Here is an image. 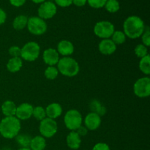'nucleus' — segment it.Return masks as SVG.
Wrapping results in <instances>:
<instances>
[{"mask_svg":"<svg viewBox=\"0 0 150 150\" xmlns=\"http://www.w3.org/2000/svg\"><path fill=\"white\" fill-rule=\"evenodd\" d=\"M58 131V125L55 120L45 117L40 122L39 132L45 139H50L55 136Z\"/></svg>","mask_w":150,"mask_h":150,"instance_id":"7","label":"nucleus"},{"mask_svg":"<svg viewBox=\"0 0 150 150\" xmlns=\"http://www.w3.org/2000/svg\"><path fill=\"white\" fill-rule=\"evenodd\" d=\"M133 92L140 98H147L150 95V79L148 76L140 78L133 85Z\"/></svg>","mask_w":150,"mask_h":150,"instance_id":"9","label":"nucleus"},{"mask_svg":"<svg viewBox=\"0 0 150 150\" xmlns=\"http://www.w3.org/2000/svg\"><path fill=\"white\" fill-rule=\"evenodd\" d=\"M57 52L59 55L64 57H70L73 54L75 51L74 45L73 42L67 40H62L59 41L57 45Z\"/></svg>","mask_w":150,"mask_h":150,"instance_id":"14","label":"nucleus"},{"mask_svg":"<svg viewBox=\"0 0 150 150\" xmlns=\"http://www.w3.org/2000/svg\"><path fill=\"white\" fill-rule=\"evenodd\" d=\"M56 5L62 7H67L73 4V0H54Z\"/></svg>","mask_w":150,"mask_h":150,"instance_id":"33","label":"nucleus"},{"mask_svg":"<svg viewBox=\"0 0 150 150\" xmlns=\"http://www.w3.org/2000/svg\"><path fill=\"white\" fill-rule=\"evenodd\" d=\"M46 113V117L52 120H56L59 118L62 114V107L58 103H52L48 105L45 108Z\"/></svg>","mask_w":150,"mask_h":150,"instance_id":"16","label":"nucleus"},{"mask_svg":"<svg viewBox=\"0 0 150 150\" xmlns=\"http://www.w3.org/2000/svg\"><path fill=\"white\" fill-rule=\"evenodd\" d=\"M7 20V13L3 9L0 7V26L4 24Z\"/></svg>","mask_w":150,"mask_h":150,"instance_id":"37","label":"nucleus"},{"mask_svg":"<svg viewBox=\"0 0 150 150\" xmlns=\"http://www.w3.org/2000/svg\"><path fill=\"white\" fill-rule=\"evenodd\" d=\"M57 65L59 73L66 77H74L80 71V66L78 62L70 57L60 58Z\"/></svg>","mask_w":150,"mask_h":150,"instance_id":"3","label":"nucleus"},{"mask_svg":"<svg viewBox=\"0 0 150 150\" xmlns=\"http://www.w3.org/2000/svg\"><path fill=\"white\" fill-rule=\"evenodd\" d=\"M10 1V3L13 6L16 7H19L23 6V4H25L26 0H9Z\"/></svg>","mask_w":150,"mask_h":150,"instance_id":"36","label":"nucleus"},{"mask_svg":"<svg viewBox=\"0 0 150 150\" xmlns=\"http://www.w3.org/2000/svg\"><path fill=\"white\" fill-rule=\"evenodd\" d=\"M135 54H136V57L138 58H143V57H146V55H148V48L147 47L145 46L143 44H139L136 46L134 49Z\"/></svg>","mask_w":150,"mask_h":150,"instance_id":"29","label":"nucleus"},{"mask_svg":"<svg viewBox=\"0 0 150 150\" xmlns=\"http://www.w3.org/2000/svg\"><path fill=\"white\" fill-rule=\"evenodd\" d=\"M59 59V54L55 48H47L42 53V60L48 66L57 65Z\"/></svg>","mask_w":150,"mask_h":150,"instance_id":"13","label":"nucleus"},{"mask_svg":"<svg viewBox=\"0 0 150 150\" xmlns=\"http://www.w3.org/2000/svg\"><path fill=\"white\" fill-rule=\"evenodd\" d=\"M21 129V123L16 117H4L0 122V135L7 139H15Z\"/></svg>","mask_w":150,"mask_h":150,"instance_id":"2","label":"nucleus"},{"mask_svg":"<svg viewBox=\"0 0 150 150\" xmlns=\"http://www.w3.org/2000/svg\"><path fill=\"white\" fill-rule=\"evenodd\" d=\"M8 53L11 57H21V48L18 45H13L9 48Z\"/></svg>","mask_w":150,"mask_h":150,"instance_id":"32","label":"nucleus"},{"mask_svg":"<svg viewBox=\"0 0 150 150\" xmlns=\"http://www.w3.org/2000/svg\"><path fill=\"white\" fill-rule=\"evenodd\" d=\"M106 1L107 0H87V3L92 8L100 9L105 6Z\"/></svg>","mask_w":150,"mask_h":150,"instance_id":"31","label":"nucleus"},{"mask_svg":"<svg viewBox=\"0 0 150 150\" xmlns=\"http://www.w3.org/2000/svg\"><path fill=\"white\" fill-rule=\"evenodd\" d=\"M16 138L17 142L21 147H29L32 139L30 136L26 134H18Z\"/></svg>","mask_w":150,"mask_h":150,"instance_id":"28","label":"nucleus"},{"mask_svg":"<svg viewBox=\"0 0 150 150\" xmlns=\"http://www.w3.org/2000/svg\"><path fill=\"white\" fill-rule=\"evenodd\" d=\"M90 108L92 110V112L97 113L98 115L101 116L104 115L106 112V109L104 106H103L100 104V103L99 101L96 100H94L91 102L90 104Z\"/></svg>","mask_w":150,"mask_h":150,"instance_id":"24","label":"nucleus"},{"mask_svg":"<svg viewBox=\"0 0 150 150\" xmlns=\"http://www.w3.org/2000/svg\"><path fill=\"white\" fill-rule=\"evenodd\" d=\"M76 132L81 136H81H84L87 134L88 130L86 129V127H85L84 125H81L76 130Z\"/></svg>","mask_w":150,"mask_h":150,"instance_id":"35","label":"nucleus"},{"mask_svg":"<svg viewBox=\"0 0 150 150\" xmlns=\"http://www.w3.org/2000/svg\"><path fill=\"white\" fill-rule=\"evenodd\" d=\"M141 38H142V44L148 48L150 45V30L148 26L145 27L144 32H143Z\"/></svg>","mask_w":150,"mask_h":150,"instance_id":"30","label":"nucleus"},{"mask_svg":"<svg viewBox=\"0 0 150 150\" xmlns=\"http://www.w3.org/2000/svg\"><path fill=\"white\" fill-rule=\"evenodd\" d=\"M139 66L142 73L146 76H149L150 74V56L149 54L140 59Z\"/></svg>","mask_w":150,"mask_h":150,"instance_id":"22","label":"nucleus"},{"mask_svg":"<svg viewBox=\"0 0 150 150\" xmlns=\"http://www.w3.org/2000/svg\"><path fill=\"white\" fill-rule=\"evenodd\" d=\"M18 150H31L29 147H21L20 149H18Z\"/></svg>","mask_w":150,"mask_h":150,"instance_id":"40","label":"nucleus"},{"mask_svg":"<svg viewBox=\"0 0 150 150\" xmlns=\"http://www.w3.org/2000/svg\"><path fill=\"white\" fill-rule=\"evenodd\" d=\"M101 122L102 120L100 116L98 115L97 113L91 111L85 117L83 120V124L88 130L94 131L99 128L101 125Z\"/></svg>","mask_w":150,"mask_h":150,"instance_id":"11","label":"nucleus"},{"mask_svg":"<svg viewBox=\"0 0 150 150\" xmlns=\"http://www.w3.org/2000/svg\"><path fill=\"white\" fill-rule=\"evenodd\" d=\"M98 49L103 55H111L117 50V45L111 40V38L103 39L98 45Z\"/></svg>","mask_w":150,"mask_h":150,"instance_id":"15","label":"nucleus"},{"mask_svg":"<svg viewBox=\"0 0 150 150\" xmlns=\"http://www.w3.org/2000/svg\"><path fill=\"white\" fill-rule=\"evenodd\" d=\"M57 12V7L54 2L51 1H45L41 3L38 10V17L43 20L52 18Z\"/></svg>","mask_w":150,"mask_h":150,"instance_id":"10","label":"nucleus"},{"mask_svg":"<svg viewBox=\"0 0 150 150\" xmlns=\"http://www.w3.org/2000/svg\"><path fill=\"white\" fill-rule=\"evenodd\" d=\"M23 66V59L21 57H11L7 63V69L10 73H17Z\"/></svg>","mask_w":150,"mask_h":150,"instance_id":"20","label":"nucleus"},{"mask_svg":"<svg viewBox=\"0 0 150 150\" xmlns=\"http://www.w3.org/2000/svg\"><path fill=\"white\" fill-rule=\"evenodd\" d=\"M87 3V0H73V4L77 7H83Z\"/></svg>","mask_w":150,"mask_h":150,"instance_id":"38","label":"nucleus"},{"mask_svg":"<svg viewBox=\"0 0 150 150\" xmlns=\"http://www.w3.org/2000/svg\"><path fill=\"white\" fill-rule=\"evenodd\" d=\"M33 105L28 103H23L18 105L15 117L19 120H27L32 117Z\"/></svg>","mask_w":150,"mask_h":150,"instance_id":"12","label":"nucleus"},{"mask_svg":"<svg viewBox=\"0 0 150 150\" xmlns=\"http://www.w3.org/2000/svg\"><path fill=\"white\" fill-rule=\"evenodd\" d=\"M64 125L70 131H76L83 123V117L80 111L70 109L66 112L64 117Z\"/></svg>","mask_w":150,"mask_h":150,"instance_id":"4","label":"nucleus"},{"mask_svg":"<svg viewBox=\"0 0 150 150\" xmlns=\"http://www.w3.org/2000/svg\"><path fill=\"white\" fill-rule=\"evenodd\" d=\"M17 105L13 101L6 100L1 104V110L4 117H14L16 115Z\"/></svg>","mask_w":150,"mask_h":150,"instance_id":"18","label":"nucleus"},{"mask_svg":"<svg viewBox=\"0 0 150 150\" xmlns=\"http://www.w3.org/2000/svg\"><path fill=\"white\" fill-rule=\"evenodd\" d=\"M0 150H1V149H0Z\"/></svg>","mask_w":150,"mask_h":150,"instance_id":"41","label":"nucleus"},{"mask_svg":"<svg viewBox=\"0 0 150 150\" xmlns=\"http://www.w3.org/2000/svg\"><path fill=\"white\" fill-rule=\"evenodd\" d=\"M127 37L125 35L124 32L120 30H115L111 37V40L116 44V45H122L125 42Z\"/></svg>","mask_w":150,"mask_h":150,"instance_id":"23","label":"nucleus"},{"mask_svg":"<svg viewBox=\"0 0 150 150\" xmlns=\"http://www.w3.org/2000/svg\"><path fill=\"white\" fill-rule=\"evenodd\" d=\"M46 147V140L42 136H36L31 139L29 148L31 150H44Z\"/></svg>","mask_w":150,"mask_h":150,"instance_id":"19","label":"nucleus"},{"mask_svg":"<svg viewBox=\"0 0 150 150\" xmlns=\"http://www.w3.org/2000/svg\"><path fill=\"white\" fill-rule=\"evenodd\" d=\"M115 31V26L108 21H101L95 23L94 26V33L101 39L111 38Z\"/></svg>","mask_w":150,"mask_h":150,"instance_id":"8","label":"nucleus"},{"mask_svg":"<svg viewBox=\"0 0 150 150\" xmlns=\"http://www.w3.org/2000/svg\"><path fill=\"white\" fill-rule=\"evenodd\" d=\"M66 144L70 149L73 150L79 149L81 144V136L76 131H70L66 137Z\"/></svg>","mask_w":150,"mask_h":150,"instance_id":"17","label":"nucleus"},{"mask_svg":"<svg viewBox=\"0 0 150 150\" xmlns=\"http://www.w3.org/2000/svg\"><path fill=\"white\" fill-rule=\"evenodd\" d=\"M27 17L25 15H19L16 16L13 21V27L16 30H23L26 27L28 22Z\"/></svg>","mask_w":150,"mask_h":150,"instance_id":"21","label":"nucleus"},{"mask_svg":"<svg viewBox=\"0 0 150 150\" xmlns=\"http://www.w3.org/2000/svg\"><path fill=\"white\" fill-rule=\"evenodd\" d=\"M32 117L38 121L40 122L46 117L45 109L42 106H35L33 108Z\"/></svg>","mask_w":150,"mask_h":150,"instance_id":"26","label":"nucleus"},{"mask_svg":"<svg viewBox=\"0 0 150 150\" xmlns=\"http://www.w3.org/2000/svg\"><path fill=\"white\" fill-rule=\"evenodd\" d=\"M92 150H111L110 146L106 143L99 142L93 146Z\"/></svg>","mask_w":150,"mask_h":150,"instance_id":"34","label":"nucleus"},{"mask_svg":"<svg viewBox=\"0 0 150 150\" xmlns=\"http://www.w3.org/2000/svg\"><path fill=\"white\" fill-rule=\"evenodd\" d=\"M104 7L108 12L114 13L120 10V4L118 0H107Z\"/></svg>","mask_w":150,"mask_h":150,"instance_id":"25","label":"nucleus"},{"mask_svg":"<svg viewBox=\"0 0 150 150\" xmlns=\"http://www.w3.org/2000/svg\"><path fill=\"white\" fill-rule=\"evenodd\" d=\"M146 26L144 21L137 16L127 17L123 23V32L126 37L130 39H137L140 38Z\"/></svg>","mask_w":150,"mask_h":150,"instance_id":"1","label":"nucleus"},{"mask_svg":"<svg viewBox=\"0 0 150 150\" xmlns=\"http://www.w3.org/2000/svg\"><path fill=\"white\" fill-rule=\"evenodd\" d=\"M40 46L36 42L30 41L24 44L21 48V58L27 62H34L39 57Z\"/></svg>","mask_w":150,"mask_h":150,"instance_id":"5","label":"nucleus"},{"mask_svg":"<svg viewBox=\"0 0 150 150\" xmlns=\"http://www.w3.org/2000/svg\"><path fill=\"white\" fill-rule=\"evenodd\" d=\"M59 70L55 66H48L44 72V76L48 80H54L59 75Z\"/></svg>","mask_w":150,"mask_h":150,"instance_id":"27","label":"nucleus"},{"mask_svg":"<svg viewBox=\"0 0 150 150\" xmlns=\"http://www.w3.org/2000/svg\"><path fill=\"white\" fill-rule=\"evenodd\" d=\"M26 27L32 35L40 36L46 32L48 25L45 21L41 18L38 16H32L28 18Z\"/></svg>","mask_w":150,"mask_h":150,"instance_id":"6","label":"nucleus"},{"mask_svg":"<svg viewBox=\"0 0 150 150\" xmlns=\"http://www.w3.org/2000/svg\"><path fill=\"white\" fill-rule=\"evenodd\" d=\"M32 1H33L34 3H35V4H41V3L44 2V1H45L46 0H32Z\"/></svg>","mask_w":150,"mask_h":150,"instance_id":"39","label":"nucleus"}]
</instances>
